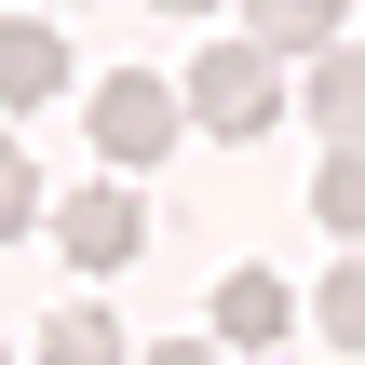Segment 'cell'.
<instances>
[{
	"label": "cell",
	"instance_id": "obj_1",
	"mask_svg": "<svg viewBox=\"0 0 365 365\" xmlns=\"http://www.w3.org/2000/svg\"><path fill=\"white\" fill-rule=\"evenodd\" d=\"M176 122H203V135H271L284 122V54H257V41H230V54H190V95H176Z\"/></svg>",
	"mask_w": 365,
	"mask_h": 365
},
{
	"label": "cell",
	"instance_id": "obj_2",
	"mask_svg": "<svg viewBox=\"0 0 365 365\" xmlns=\"http://www.w3.org/2000/svg\"><path fill=\"white\" fill-rule=\"evenodd\" d=\"M176 149V81H149V68H108L95 81V163H163Z\"/></svg>",
	"mask_w": 365,
	"mask_h": 365
},
{
	"label": "cell",
	"instance_id": "obj_3",
	"mask_svg": "<svg viewBox=\"0 0 365 365\" xmlns=\"http://www.w3.org/2000/svg\"><path fill=\"white\" fill-rule=\"evenodd\" d=\"M54 244H68V271H135L149 203H135L122 176H95V190H68V203H54Z\"/></svg>",
	"mask_w": 365,
	"mask_h": 365
},
{
	"label": "cell",
	"instance_id": "obj_4",
	"mask_svg": "<svg viewBox=\"0 0 365 365\" xmlns=\"http://www.w3.org/2000/svg\"><path fill=\"white\" fill-rule=\"evenodd\" d=\"M68 95V41L41 14H0V108H54Z\"/></svg>",
	"mask_w": 365,
	"mask_h": 365
},
{
	"label": "cell",
	"instance_id": "obj_5",
	"mask_svg": "<svg viewBox=\"0 0 365 365\" xmlns=\"http://www.w3.org/2000/svg\"><path fill=\"white\" fill-rule=\"evenodd\" d=\"M284 325H298V298H284L271 271H230V284H217V352H271Z\"/></svg>",
	"mask_w": 365,
	"mask_h": 365
},
{
	"label": "cell",
	"instance_id": "obj_6",
	"mask_svg": "<svg viewBox=\"0 0 365 365\" xmlns=\"http://www.w3.org/2000/svg\"><path fill=\"white\" fill-rule=\"evenodd\" d=\"M352 27V0H244V41L257 54H325Z\"/></svg>",
	"mask_w": 365,
	"mask_h": 365
},
{
	"label": "cell",
	"instance_id": "obj_7",
	"mask_svg": "<svg viewBox=\"0 0 365 365\" xmlns=\"http://www.w3.org/2000/svg\"><path fill=\"white\" fill-rule=\"evenodd\" d=\"M312 122H325V135H365V54H352V41L312 54Z\"/></svg>",
	"mask_w": 365,
	"mask_h": 365
},
{
	"label": "cell",
	"instance_id": "obj_8",
	"mask_svg": "<svg viewBox=\"0 0 365 365\" xmlns=\"http://www.w3.org/2000/svg\"><path fill=\"white\" fill-rule=\"evenodd\" d=\"M325 149H339V163L312 176V217H325V230L352 244V230H365V149H352V135H325Z\"/></svg>",
	"mask_w": 365,
	"mask_h": 365
},
{
	"label": "cell",
	"instance_id": "obj_9",
	"mask_svg": "<svg viewBox=\"0 0 365 365\" xmlns=\"http://www.w3.org/2000/svg\"><path fill=\"white\" fill-rule=\"evenodd\" d=\"M41 365H122V325L81 298V312H54V325H41Z\"/></svg>",
	"mask_w": 365,
	"mask_h": 365
},
{
	"label": "cell",
	"instance_id": "obj_10",
	"mask_svg": "<svg viewBox=\"0 0 365 365\" xmlns=\"http://www.w3.org/2000/svg\"><path fill=\"white\" fill-rule=\"evenodd\" d=\"M312 325H325L339 352H365V257H352V271H325V298H312Z\"/></svg>",
	"mask_w": 365,
	"mask_h": 365
},
{
	"label": "cell",
	"instance_id": "obj_11",
	"mask_svg": "<svg viewBox=\"0 0 365 365\" xmlns=\"http://www.w3.org/2000/svg\"><path fill=\"white\" fill-rule=\"evenodd\" d=\"M27 217H41V163H27V149H14V135H0V244H14V230H27Z\"/></svg>",
	"mask_w": 365,
	"mask_h": 365
},
{
	"label": "cell",
	"instance_id": "obj_12",
	"mask_svg": "<svg viewBox=\"0 0 365 365\" xmlns=\"http://www.w3.org/2000/svg\"><path fill=\"white\" fill-rule=\"evenodd\" d=\"M149 365H230V352H217V339H163Z\"/></svg>",
	"mask_w": 365,
	"mask_h": 365
},
{
	"label": "cell",
	"instance_id": "obj_13",
	"mask_svg": "<svg viewBox=\"0 0 365 365\" xmlns=\"http://www.w3.org/2000/svg\"><path fill=\"white\" fill-rule=\"evenodd\" d=\"M149 14H217V0H149Z\"/></svg>",
	"mask_w": 365,
	"mask_h": 365
},
{
	"label": "cell",
	"instance_id": "obj_14",
	"mask_svg": "<svg viewBox=\"0 0 365 365\" xmlns=\"http://www.w3.org/2000/svg\"><path fill=\"white\" fill-rule=\"evenodd\" d=\"M0 365H14V352H0Z\"/></svg>",
	"mask_w": 365,
	"mask_h": 365
}]
</instances>
